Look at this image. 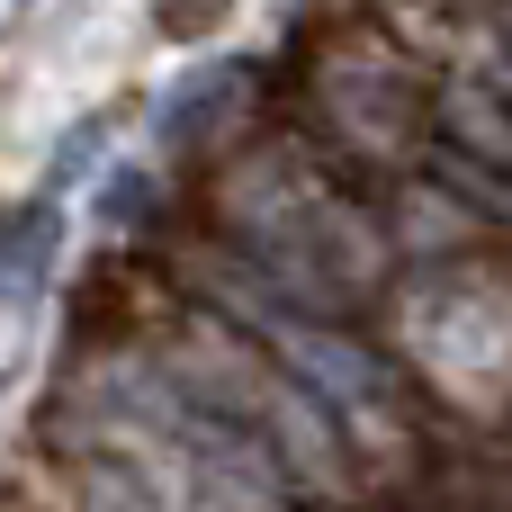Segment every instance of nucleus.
Here are the masks:
<instances>
[{
    "label": "nucleus",
    "mask_w": 512,
    "mask_h": 512,
    "mask_svg": "<svg viewBox=\"0 0 512 512\" xmlns=\"http://www.w3.org/2000/svg\"><path fill=\"white\" fill-rule=\"evenodd\" d=\"M54 234H63L54 198H27L18 216H0V297H18V288H36V279H45Z\"/></svg>",
    "instance_id": "1"
}]
</instances>
